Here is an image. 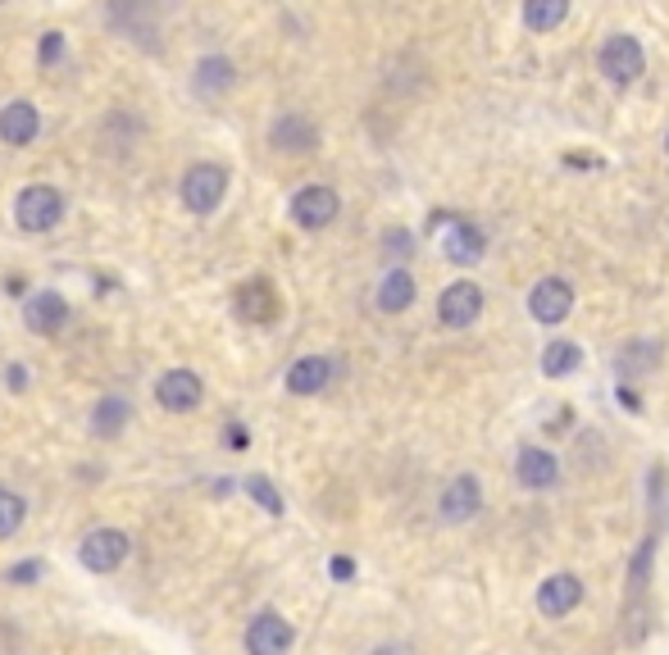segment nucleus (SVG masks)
I'll list each match as a JSON object with an SVG mask.
<instances>
[{"label":"nucleus","mask_w":669,"mask_h":655,"mask_svg":"<svg viewBox=\"0 0 669 655\" xmlns=\"http://www.w3.org/2000/svg\"><path fill=\"white\" fill-rule=\"evenodd\" d=\"M178 197H182V205H188L192 214H201V219L214 214V210L223 205V197H229V169H223V165H210V160L192 165L188 173H182Z\"/></svg>","instance_id":"f257e3e1"},{"label":"nucleus","mask_w":669,"mask_h":655,"mask_svg":"<svg viewBox=\"0 0 669 655\" xmlns=\"http://www.w3.org/2000/svg\"><path fill=\"white\" fill-rule=\"evenodd\" d=\"M60 219H64V197L51 182H32V187L19 191L14 223L23 228V233H51V228H60Z\"/></svg>","instance_id":"f03ea898"},{"label":"nucleus","mask_w":669,"mask_h":655,"mask_svg":"<svg viewBox=\"0 0 669 655\" xmlns=\"http://www.w3.org/2000/svg\"><path fill=\"white\" fill-rule=\"evenodd\" d=\"M433 242L442 246L446 260H456V264H478L482 251H488V237H482L469 219H456V214L433 219Z\"/></svg>","instance_id":"7ed1b4c3"},{"label":"nucleus","mask_w":669,"mask_h":655,"mask_svg":"<svg viewBox=\"0 0 669 655\" xmlns=\"http://www.w3.org/2000/svg\"><path fill=\"white\" fill-rule=\"evenodd\" d=\"M602 73L615 83V87H628V83H638L643 78V68H647V55H643V42L638 36H628V32H615L606 36V46L597 55Z\"/></svg>","instance_id":"20e7f679"},{"label":"nucleus","mask_w":669,"mask_h":655,"mask_svg":"<svg viewBox=\"0 0 669 655\" xmlns=\"http://www.w3.org/2000/svg\"><path fill=\"white\" fill-rule=\"evenodd\" d=\"M338 214H342V197L323 182H310L291 197V223L306 228V233H319V228H328Z\"/></svg>","instance_id":"39448f33"},{"label":"nucleus","mask_w":669,"mask_h":655,"mask_svg":"<svg viewBox=\"0 0 669 655\" xmlns=\"http://www.w3.org/2000/svg\"><path fill=\"white\" fill-rule=\"evenodd\" d=\"M128 551H132V542H128L124 528H96V532L83 537L78 560H83V569H92V573H115V569H124Z\"/></svg>","instance_id":"423d86ee"},{"label":"nucleus","mask_w":669,"mask_h":655,"mask_svg":"<svg viewBox=\"0 0 669 655\" xmlns=\"http://www.w3.org/2000/svg\"><path fill=\"white\" fill-rule=\"evenodd\" d=\"M296 642V628L283 620L278 610H259L246 624V651L251 655H287Z\"/></svg>","instance_id":"0eeeda50"},{"label":"nucleus","mask_w":669,"mask_h":655,"mask_svg":"<svg viewBox=\"0 0 669 655\" xmlns=\"http://www.w3.org/2000/svg\"><path fill=\"white\" fill-rule=\"evenodd\" d=\"M278 315H283V300H278V287L269 278H251L237 287V319H246L255 328H269V324H278Z\"/></svg>","instance_id":"6e6552de"},{"label":"nucleus","mask_w":669,"mask_h":655,"mask_svg":"<svg viewBox=\"0 0 669 655\" xmlns=\"http://www.w3.org/2000/svg\"><path fill=\"white\" fill-rule=\"evenodd\" d=\"M156 401H160L169 414H192V410L205 401V382H201L192 369H169V373H160V382H156Z\"/></svg>","instance_id":"1a4fd4ad"},{"label":"nucleus","mask_w":669,"mask_h":655,"mask_svg":"<svg viewBox=\"0 0 669 655\" xmlns=\"http://www.w3.org/2000/svg\"><path fill=\"white\" fill-rule=\"evenodd\" d=\"M570 310H574V287H570L565 278H542V283H533V292H529V315H533L538 324L555 328V324L570 319Z\"/></svg>","instance_id":"9d476101"},{"label":"nucleus","mask_w":669,"mask_h":655,"mask_svg":"<svg viewBox=\"0 0 669 655\" xmlns=\"http://www.w3.org/2000/svg\"><path fill=\"white\" fill-rule=\"evenodd\" d=\"M478 315H482V287L478 283H452L442 296H437V319L446 324V328H474L478 324Z\"/></svg>","instance_id":"9b49d317"},{"label":"nucleus","mask_w":669,"mask_h":655,"mask_svg":"<svg viewBox=\"0 0 669 655\" xmlns=\"http://www.w3.org/2000/svg\"><path fill=\"white\" fill-rule=\"evenodd\" d=\"M269 146L283 150V156H310V150H319V128H315V119H306V114L287 109L269 128Z\"/></svg>","instance_id":"f8f14e48"},{"label":"nucleus","mask_w":669,"mask_h":655,"mask_svg":"<svg viewBox=\"0 0 669 655\" xmlns=\"http://www.w3.org/2000/svg\"><path fill=\"white\" fill-rule=\"evenodd\" d=\"M478 510H482V487H478L474 474H456L452 483L442 487V496H437V515L446 524H469Z\"/></svg>","instance_id":"ddd939ff"},{"label":"nucleus","mask_w":669,"mask_h":655,"mask_svg":"<svg viewBox=\"0 0 669 655\" xmlns=\"http://www.w3.org/2000/svg\"><path fill=\"white\" fill-rule=\"evenodd\" d=\"M23 324H28L36 337H55L60 328H68V300H64L60 292H51V287L32 292V296L23 300Z\"/></svg>","instance_id":"4468645a"},{"label":"nucleus","mask_w":669,"mask_h":655,"mask_svg":"<svg viewBox=\"0 0 669 655\" xmlns=\"http://www.w3.org/2000/svg\"><path fill=\"white\" fill-rule=\"evenodd\" d=\"M578 601H583V583L574 573H551L538 588V610L546 614V620H561V614L578 610Z\"/></svg>","instance_id":"2eb2a0df"},{"label":"nucleus","mask_w":669,"mask_h":655,"mask_svg":"<svg viewBox=\"0 0 669 655\" xmlns=\"http://www.w3.org/2000/svg\"><path fill=\"white\" fill-rule=\"evenodd\" d=\"M36 133H42V114L32 101H10L0 109V141L6 146H32Z\"/></svg>","instance_id":"dca6fc26"},{"label":"nucleus","mask_w":669,"mask_h":655,"mask_svg":"<svg viewBox=\"0 0 669 655\" xmlns=\"http://www.w3.org/2000/svg\"><path fill=\"white\" fill-rule=\"evenodd\" d=\"M514 474H519V483H524V487L546 492V487L561 483V459H555L551 451H542V446H524V451H519V459H514Z\"/></svg>","instance_id":"f3484780"},{"label":"nucleus","mask_w":669,"mask_h":655,"mask_svg":"<svg viewBox=\"0 0 669 655\" xmlns=\"http://www.w3.org/2000/svg\"><path fill=\"white\" fill-rule=\"evenodd\" d=\"M328 378H332V365H328L323 356H306V360H296V365L287 369V392L315 397V392L328 388Z\"/></svg>","instance_id":"a211bd4d"},{"label":"nucleus","mask_w":669,"mask_h":655,"mask_svg":"<svg viewBox=\"0 0 669 655\" xmlns=\"http://www.w3.org/2000/svg\"><path fill=\"white\" fill-rule=\"evenodd\" d=\"M379 310L383 315H401V310H411L415 305V278L405 274V268H392V274H383V283H379Z\"/></svg>","instance_id":"6ab92c4d"},{"label":"nucleus","mask_w":669,"mask_h":655,"mask_svg":"<svg viewBox=\"0 0 669 655\" xmlns=\"http://www.w3.org/2000/svg\"><path fill=\"white\" fill-rule=\"evenodd\" d=\"M660 356H665V346L656 337H634V341H624V351H619L615 365H619L624 378H634V373H651L660 365Z\"/></svg>","instance_id":"aec40b11"},{"label":"nucleus","mask_w":669,"mask_h":655,"mask_svg":"<svg viewBox=\"0 0 669 655\" xmlns=\"http://www.w3.org/2000/svg\"><path fill=\"white\" fill-rule=\"evenodd\" d=\"M233 60H223V55H205L201 64H197V73H192V87L201 92V96H223L233 87Z\"/></svg>","instance_id":"412c9836"},{"label":"nucleus","mask_w":669,"mask_h":655,"mask_svg":"<svg viewBox=\"0 0 669 655\" xmlns=\"http://www.w3.org/2000/svg\"><path fill=\"white\" fill-rule=\"evenodd\" d=\"M128 401L124 397H100L92 410V437H119L124 423H128Z\"/></svg>","instance_id":"4be33fe9"},{"label":"nucleus","mask_w":669,"mask_h":655,"mask_svg":"<svg viewBox=\"0 0 669 655\" xmlns=\"http://www.w3.org/2000/svg\"><path fill=\"white\" fill-rule=\"evenodd\" d=\"M583 365V351L574 341H551L546 351H542V373L546 378H565V373H574Z\"/></svg>","instance_id":"5701e85b"},{"label":"nucleus","mask_w":669,"mask_h":655,"mask_svg":"<svg viewBox=\"0 0 669 655\" xmlns=\"http://www.w3.org/2000/svg\"><path fill=\"white\" fill-rule=\"evenodd\" d=\"M565 19H570V0H533V6H524V23L533 32H551Z\"/></svg>","instance_id":"b1692460"},{"label":"nucleus","mask_w":669,"mask_h":655,"mask_svg":"<svg viewBox=\"0 0 669 655\" xmlns=\"http://www.w3.org/2000/svg\"><path fill=\"white\" fill-rule=\"evenodd\" d=\"M23 519H28V500L10 487H0V542H10V537L23 528Z\"/></svg>","instance_id":"393cba45"},{"label":"nucleus","mask_w":669,"mask_h":655,"mask_svg":"<svg viewBox=\"0 0 669 655\" xmlns=\"http://www.w3.org/2000/svg\"><path fill=\"white\" fill-rule=\"evenodd\" d=\"M246 492H251L269 515H283V496L274 492V483H269L265 474H251V478H246Z\"/></svg>","instance_id":"a878e982"},{"label":"nucleus","mask_w":669,"mask_h":655,"mask_svg":"<svg viewBox=\"0 0 669 655\" xmlns=\"http://www.w3.org/2000/svg\"><path fill=\"white\" fill-rule=\"evenodd\" d=\"M64 51H68L64 32H46L42 42H36V64H42V68H51V64H60V60H64Z\"/></svg>","instance_id":"bb28decb"},{"label":"nucleus","mask_w":669,"mask_h":655,"mask_svg":"<svg viewBox=\"0 0 669 655\" xmlns=\"http://www.w3.org/2000/svg\"><path fill=\"white\" fill-rule=\"evenodd\" d=\"M46 573V564L42 560H23V564H14L10 573H6V583H19V588H28V583H36V578Z\"/></svg>","instance_id":"cd10ccee"},{"label":"nucleus","mask_w":669,"mask_h":655,"mask_svg":"<svg viewBox=\"0 0 669 655\" xmlns=\"http://www.w3.org/2000/svg\"><path fill=\"white\" fill-rule=\"evenodd\" d=\"M383 251H387V255H396V260H411L415 237H411V233H401V228H392V233L383 237Z\"/></svg>","instance_id":"c85d7f7f"},{"label":"nucleus","mask_w":669,"mask_h":655,"mask_svg":"<svg viewBox=\"0 0 669 655\" xmlns=\"http://www.w3.org/2000/svg\"><path fill=\"white\" fill-rule=\"evenodd\" d=\"M328 573H332V578H342V583H347V578H355V560H347V556H338V560H332V564H328Z\"/></svg>","instance_id":"c756f323"},{"label":"nucleus","mask_w":669,"mask_h":655,"mask_svg":"<svg viewBox=\"0 0 669 655\" xmlns=\"http://www.w3.org/2000/svg\"><path fill=\"white\" fill-rule=\"evenodd\" d=\"M223 437H229V446H233V451H246V442H251V437H246V429H242V423H233V429L223 433Z\"/></svg>","instance_id":"7c9ffc66"},{"label":"nucleus","mask_w":669,"mask_h":655,"mask_svg":"<svg viewBox=\"0 0 669 655\" xmlns=\"http://www.w3.org/2000/svg\"><path fill=\"white\" fill-rule=\"evenodd\" d=\"M374 655H411V651H405V646H379Z\"/></svg>","instance_id":"2f4dec72"},{"label":"nucleus","mask_w":669,"mask_h":655,"mask_svg":"<svg viewBox=\"0 0 669 655\" xmlns=\"http://www.w3.org/2000/svg\"><path fill=\"white\" fill-rule=\"evenodd\" d=\"M665 146H669V141H665Z\"/></svg>","instance_id":"473e14b6"}]
</instances>
